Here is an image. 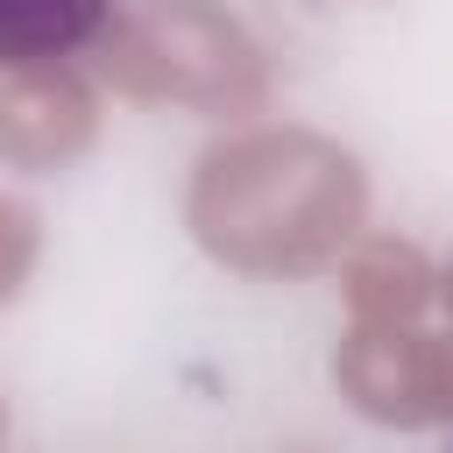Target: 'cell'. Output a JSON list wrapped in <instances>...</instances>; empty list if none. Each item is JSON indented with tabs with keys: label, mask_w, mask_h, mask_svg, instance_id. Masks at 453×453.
<instances>
[{
	"label": "cell",
	"mask_w": 453,
	"mask_h": 453,
	"mask_svg": "<svg viewBox=\"0 0 453 453\" xmlns=\"http://www.w3.org/2000/svg\"><path fill=\"white\" fill-rule=\"evenodd\" d=\"M113 0H0V64H57L106 28Z\"/></svg>",
	"instance_id": "obj_1"
},
{
	"label": "cell",
	"mask_w": 453,
	"mask_h": 453,
	"mask_svg": "<svg viewBox=\"0 0 453 453\" xmlns=\"http://www.w3.org/2000/svg\"><path fill=\"white\" fill-rule=\"evenodd\" d=\"M446 453H453V446H446Z\"/></svg>",
	"instance_id": "obj_2"
}]
</instances>
